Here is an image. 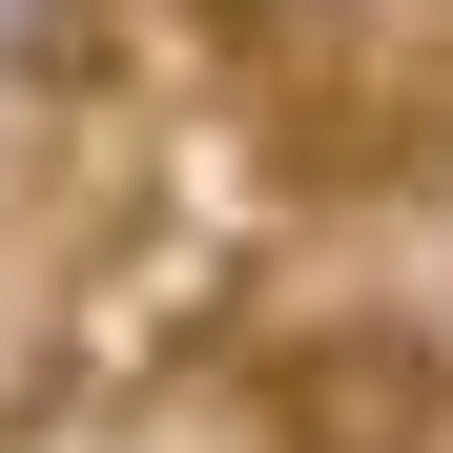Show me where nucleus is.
<instances>
[{
  "label": "nucleus",
  "mask_w": 453,
  "mask_h": 453,
  "mask_svg": "<svg viewBox=\"0 0 453 453\" xmlns=\"http://www.w3.org/2000/svg\"><path fill=\"white\" fill-rule=\"evenodd\" d=\"M83 42H104V0H0V83H62Z\"/></svg>",
  "instance_id": "obj_3"
},
{
  "label": "nucleus",
  "mask_w": 453,
  "mask_h": 453,
  "mask_svg": "<svg viewBox=\"0 0 453 453\" xmlns=\"http://www.w3.org/2000/svg\"><path fill=\"white\" fill-rule=\"evenodd\" d=\"M206 42L248 62L268 104H350L371 83V0H206Z\"/></svg>",
  "instance_id": "obj_2"
},
{
  "label": "nucleus",
  "mask_w": 453,
  "mask_h": 453,
  "mask_svg": "<svg viewBox=\"0 0 453 453\" xmlns=\"http://www.w3.org/2000/svg\"><path fill=\"white\" fill-rule=\"evenodd\" d=\"M248 433L268 453H453V350L412 310H330L248 371Z\"/></svg>",
  "instance_id": "obj_1"
}]
</instances>
